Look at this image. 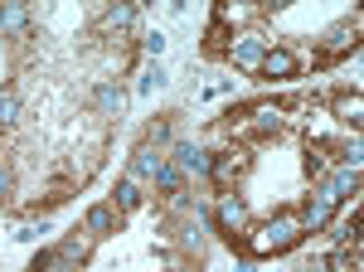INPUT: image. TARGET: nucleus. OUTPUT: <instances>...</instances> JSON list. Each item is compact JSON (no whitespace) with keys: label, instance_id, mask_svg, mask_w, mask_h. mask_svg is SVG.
I'll return each instance as SVG.
<instances>
[{"label":"nucleus","instance_id":"obj_24","mask_svg":"<svg viewBox=\"0 0 364 272\" xmlns=\"http://www.w3.org/2000/svg\"><path fill=\"white\" fill-rule=\"evenodd\" d=\"M166 272H190V268H180V263H175V268H166Z\"/></svg>","mask_w":364,"mask_h":272},{"label":"nucleus","instance_id":"obj_5","mask_svg":"<svg viewBox=\"0 0 364 272\" xmlns=\"http://www.w3.org/2000/svg\"><path fill=\"white\" fill-rule=\"evenodd\" d=\"M175 170H185V175H209L214 161H209L199 146H190V141H175Z\"/></svg>","mask_w":364,"mask_h":272},{"label":"nucleus","instance_id":"obj_8","mask_svg":"<svg viewBox=\"0 0 364 272\" xmlns=\"http://www.w3.org/2000/svg\"><path fill=\"white\" fill-rule=\"evenodd\" d=\"M83 229L92 234V239L112 234V229H117V209H112V204H92V209H87V219H83Z\"/></svg>","mask_w":364,"mask_h":272},{"label":"nucleus","instance_id":"obj_16","mask_svg":"<svg viewBox=\"0 0 364 272\" xmlns=\"http://www.w3.org/2000/svg\"><path fill=\"white\" fill-rule=\"evenodd\" d=\"M15 117H20V98L15 93H0V127H15Z\"/></svg>","mask_w":364,"mask_h":272},{"label":"nucleus","instance_id":"obj_18","mask_svg":"<svg viewBox=\"0 0 364 272\" xmlns=\"http://www.w3.org/2000/svg\"><path fill=\"white\" fill-rule=\"evenodd\" d=\"M161 83H166V68H161V63H151V68H146V73H141L136 93H151V88H161Z\"/></svg>","mask_w":364,"mask_h":272},{"label":"nucleus","instance_id":"obj_15","mask_svg":"<svg viewBox=\"0 0 364 272\" xmlns=\"http://www.w3.org/2000/svg\"><path fill=\"white\" fill-rule=\"evenodd\" d=\"M97 108H102V112H122V88L102 83V88H97Z\"/></svg>","mask_w":364,"mask_h":272},{"label":"nucleus","instance_id":"obj_23","mask_svg":"<svg viewBox=\"0 0 364 272\" xmlns=\"http://www.w3.org/2000/svg\"><path fill=\"white\" fill-rule=\"evenodd\" d=\"M233 272H257V263H252V258H243V263H238Z\"/></svg>","mask_w":364,"mask_h":272},{"label":"nucleus","instance_id":"obj_3","mask_svg":"<svg viewBox=\"0 0 364 272\" xmlns=\"http://www.w3.org/2000/svg\"><path fill=\"white\" fill-rule=\"evenodd\" d=\"M228 58H233V68H238V73H262L267 44H262V39H238V44L228 49Z\"/></svg>","mask_w":364,"mask_h":272},{"label":"nucleus","instance_id":"obj_7","mask_svg":"<svg viewBox=\"0 0 364 272\" xmlns=\"http://www.w3.org/2000/svg\"><path fill=\"white\" fill-rule=\"evenodd\" d=\"M166 156H161V151H151V146H141L136 151V165H132V175H136V180H161V170H166Z\"/></svg>","mask_w":364,"mask_h":272},{"label":"nucleus","instance_id":"obj_20","mask_svg":"<svg viewBox=\"0 0 364 272\" xmlns=\"http://www.w3.org/2000/svg\"><path fill=\"white\" fill-rule=\"evenodd\" d=\"M156 185H161V190H170V194H180V170H175V165H166Z\"/></svg>","mask_w":364,"mask_h":272},{"label":"nucleus","instance_id":"obj_19","mask_svg":"<svg viewBox=\"0 0 364 272\" xmlns=\"http://www.w3.org/2000/svg\"><path fill=\"white\" fill-rule=\"evenodd\" d=\"M141 44H146V54H151V58H161V54H166V34H161V29H151V34H146Z\"/></svg>","mask_w":364,"mask_h":272},{"label":"nucleus","instance_id":"obj_2","mask_svg":"<svg viewBox=\"0 0 364 272\" xmlns=\"http://www.w3.org/2000/svg\"><path fill=\"white\" fill-rule=\"evenodd\" d=\"M340 199H345V194H340L336 185H331V180H326V185H321V190L311 194L306 214H301V229H311V234H316V229H326V224H331V219H336Z\"/></svg>","mask_w":364,"mask_h":272},{"label":"nucleus","instance_id":"obj_22","mask_svg":"<svg viewBox=\"0 0 364 272\" xmlns=\"http://www.w3.org/2000/svg\"><path fill=\"white\" fill-rule=\"evenodd\" d=\"M5 194H10V170L0 165V199H5Z\"/></svg>","mask_w":364,"mask_h":272},{"label":"nucleus","instance_id":"obj_10","mask_svg":"<svg viewBox=\"0 0 364 272\" xmlns=\"http://www.w3.org/2000/svg\"><path fill=\"white\" fill-rule=\"evenodd\" d=\"M326 49H331V54L355 49V25H331V29H326Z\"/></svg>","mask_w":364,"mask_h":272},{"label":"nucleus","instance_id":"obj_17","mask_svg":"<svg viewBox=\"0 0 364 272\" xmlns=\"http://www.w3.org/2000/svg\"><path fill=\"white\" fill-rule=\"evenodd\" d=\"M336 117H340V122H350V127H360V98H340Z\"/></svg>","mask_w":364,"mask_h":272},{"label":"nucleus","instance_id":"obj_12","mask_svg":"<svg viewBox=\"0 0 364 272\" xmlns=\"http://www.w3.org/2000/svg\"><path fill=\"white\" fill-rule=\"evenodd\" d=\"M102 25L107 29H132L136 25V5H112V10L102 15Z\"/></svg>","mask_w":364,"mask_h":272},{"label":"nucleus","instance_id":"obj_1","mask_svg":"<svg viewBox=\"0 0 364 272\" xmlns=\"http://www.w3.org/2000/svg\"><path fill=\"white\" fill-rule=\"evenodd\" d=\"M306 229H301V214H277V219H267L257 234H252V253L257 258H272V253H287V248L296 244Z\"/></svg>","mask_w":364,"mask_h":272},{"label":"nucleus","instance_id":"obj_4","mask_svg":"<svg viewBox=\"0 0 364 272\" xmlns=\"http://www.w3.org/2000/svg\"><path fill=\"white\" fill-rule=\"evenodd\" d=\"M296 73H301V58L291 54V49H267V58H262V78L287 83V78H296Z\"/></svg>","mask_w":364,"mask_h":272},{"label":"nucleus","instance_id":"obj_13","mask_svg":"<svg viewBox=\"0 0 364 272\" xmlns=\"http://www.w3.org/2000/svg\"><path fill=\"white\" fill-rule=\"evenodd\" d=\"M25 20H29L25 5H5V10H0V29H10V34H20V29H25Z\"/></svg>","mask_w":364,"mask_h":272},{"label":"nucleus","instance_id":"obj_9","mask_svg":"<svg viewBox=\"0 0 364 272\" xmlns=\"http://www.w3.org/2000/svg\"><path fill=\"white\" fill-rule=\"evenodd\" d=\"M58 253H63V258H68V263H83L87 253H92V234H68V239H63V244H58Z\"/></svg>","mask_w":364,"mask_h":272},{"label":"nucleus","instance_id":"obj_6","mask_svg":"<svg viewBox=\"0 0 364 272\" xmlns=\"http://www.w3.org/2000/svg\"><path fill=\"white\" fill-rule=\"evenodd\" d=\"M219 224H224L228 234H243V229H248V204L233 199V194H224V199H219Z\"/></svg>","mask_w":364,"mask_h":272},{"label":"nucleus","instance_id":"obj_21","mask_svg":"<svg viewBox=\"0 0 364 272\" xmlns=\"http://www.w3.org/2000/svg\"><path fill=\"white\" fill-rule=\"evenodd\" d=\"M180 244H190V248H199V229H195V224H185V229H180Z\"/></svg>","mask_w":364,"mask_h":272},{"label":"nucleus","instance_id":"obj_14","mask_svg":"<svg viewBox=\"0 0 364 272\" xmlns=\"http://www.w3.org/2000/svg\"><path fill=\"white\" fill-rule=\"evenodd\" d=\"M252 127H257V132H277V127H282V112L277 108H257V112H252Z\"/></svg>","mask_w":364,"mask_h":272},{"label":"nucleus","instance_id":"obj_11","mask_svg":"<svg viewBox=\"0 0 364 272\" xmlns=\"http://www.w3.org/2000/svg\"><path fill=\"white\" fill-rule=\"evenodd\" d=\"M112 199H117V209H122V214H127V209H136V204H141V185H136V175H127V180H122V185L112 190Z\"/></svg>","mask_w":364,"mask_h":272}]
</instances>
